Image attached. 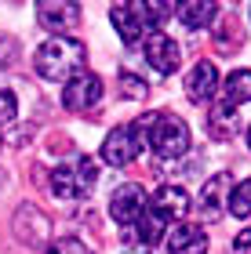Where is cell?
<instances>
[{"label":"cell","mask_w":251,"mask_h":254,"mask_svg":"<svg viewBox=\"0 0 251 254\" xmlns=\"http://www.w3.org/2000/svg\"><path fill=\"white\" fill-rule=\"evenodd\" d=\"M142 149H146V145L135 138L131 124H128V127H117V131L106 134V142H102V160H106L109 167H128L131 160L142 153Z\"/></svg>","instance_id":"6"},{"label":"cell","mask_w":251,"mask_h":254,"mask_svg":"<svg viewBox=\"0 0 251 254\" xmlns=\"http://www.w3.org/2000/svg\"><path fill=\"white\" fill-rule=\"evenodd\" d=\"M150 149L161 160H178L189 153V127L186 120L167 117V113H157V120L150 127Z\"/></svg>","instance_id":"3"},{"label":"cell","mask_w":251,"mask_h":254,"mask_svg":"<svg viewBox=\"0 0 251 254\" xmlns=\"http://www.w3.org/2000/svg\"><path fill=\"white\" fill-rule=\"evenodd\" d=\"M146 91H150V87H146V80H139L135 73H124L120 76V95L124 98H146Z\"/></svg>","instance_id":"21"},{"label":"cell","mask_w":251,"mask_h":254,"mask_svg":"<svg viewBox=\"0 0 251 254\" xmlns=\"http://www.w3.org/2000/svg\"><path fill=\"white\" fill-rule=\"evenodd\" d=\"M37 22L44 29H51L55 37H62L66 29H73L81 22V4H73V0H44V4H37Z\"/></svg>","instance_id":"8"},{"label":"cell","mask_w":251,"mask_h":254,"mask_svg":"<svg viewBox=\"0 0 251 254\" xmlns=\"http://www.w3.org/2000/svg\"><path fill=\"white\" fill-rule=\"evenodd\" d=\"M230 192H233V182H230L226 171H219L215 178H208L204 189H200V214L208 218V222L222 218V211H230Z\"/></svg>","instance_id":"10"},{"label":"cell","mask_w":251,"mask_h":254,"mask_svg":"<svg viewBox=\"0 0 251 254\" xmlns=\"http://www.w3.org/2000/svg\"><path fill=\"white\" fill-rule=\"evenodd\" d=\"M15 233L18 240H26V244H40V240H48V218H44L37 207H22L18 218H15Z\"/></svg>","instance_id":"14"},{"label":"cell","mask_w":251,"mask_h":254,"mask_svg":"<svg viewBox=\"0 0 251 254\" xmlns=\"http://www.w3.org/2000/svg\"><path fill=\"white\" fill-rule=\"evenodd\" d=\"M102 91H106V87H102V80L84 69V73H77L70 84L62 87V106L73 109V113H84V109H91L102 98Z\"/></svg>","instance_id":"5"},{"label":"cell","mask_w":251,"mask_h":254,"mask_svg":"<svg viewBox=\"0 0 251 254\" xmlns=\"http://www.w3.org/2000/svg\"><path fill=\"white\" fill-rule=\"evenodd\" d=\"M215 44H219V51H222V55H233V48H241V44H244L237 18H222V22H215Z\"/></svg>","instance_id":"19"},{"label":"cell","mask_w":251,"mask_h":254,"mask_svg":"<svg viewBox=\"0 0 251 254\" xmlns=\"http://www.w3.org/2000/svg\"><path fill=\"white\" fill-rule=\"evenodd\" d=\"M208 131H211V138H233L241 131V113L233 106H226V102L211 106L208 109Z\"/></svg>","instance_id":"15"},{"label":"cell","mask_w":251,"mask_h":254,"mask_svg":"<svg viewBox=\"0 0 251 254\" xmlns=\"http://www.w3.org/2000/svg\"><path fill=\"white\" fill-rule=\"evenodd\" d=\"M167 251L171 254H208V233L200 225L182 222L175 225V233L167 236Z\"/></svg>","instance_id":"12"},{"label":"cell","mask_w":251,"mask_h":254,"mask_svg":"<svg viewBox=\"0 0 251 254\" xmlns=\"http://www.w3.org/2000/svg\"><path fill=\"white\" fill-rule=\"evenodd\" d=\"M230 254H251V229H241V233H237Z\"/></svg>","instance_id":"24"},{"label":"cell","mask_w":251,"mask_h":254,"mask_svg":"<svg viewBox=\"0 0 251 254\" xmlns=\"http://www.w3.org/2000/svg\"><path fill=\"white\" fill-rule=\"evenodd\" d=\"M215 87H219V69L200 59L189 69V76H186V98L189 102H208L215 95Z\"/></svg>","instance_id":"11"},{"label":"cell","mask_w":251,"mask_h":254,"mask_svg":"<svg viewBox=\"0 0 251 254\" xmlns=\"http://www.w3.org/2000/svg\"><path fill=\"white\" fill-rule=\"evenodd\" d=\"M146 211V189L128 182V186L113 189V200H109V214L117 225H135L139 222V214Z\"/></svg>","instance_id":"7"},{"label":"cell","mask_w":251,"mask_h":254,"mask_svg":"<svg viewBox=\"0 0 251 254\" xmlns=\"http://www.w3.org/2000/svg\"><path fill=\"white\" fill-rule=\"evenodd\" d=\"M109 18H113V26H117L124 44H139L146 37V29L157 26L150 4H113L109 7Z\"/></svg>","instance_id":"4"},{"label":"cell","mask_w":251,"mask_h":254,"mask_svg":"<svg viewBox=\"0 0 251 254\" xmlns=\"http://www.w3.org/2000/svg\"><path fill=\"white\" fill-rule=\"evenodd\" d=\"M230 214L233 218H248L251 214V178L241 182V186L230 192Z\"/></svg>","instance_id":"20"},{"label":"cell","mask_w":251,"mask_h":254,"mask_svg":"<svg viewBox=\"0 0 251 254\" xmlns=\"http://www.w3.org/2000/svg\"><path fill=\"white\" fill-rule=\"evenodd\" d=\"M44 254H91V251L81 244V240H59V244H51Z\"/></svg>","instance_id":"23"},{"label":"cell","mask_w":251,"mask_h":254,"mask_svg":"<svg viewBox=\"0 0 251 254\" xmlns=\"http://www.w3.org/2000/svg\"><path fill=\"white\" fill-rule=\"evenodd\" d=\"M251 102V69H233L226 76V106H244Z\"/></svg>","instance_id":"18"},{"label":"cell","mask_w":251,"mask_h":254,"mask_svg":"<svg viewBox=\"0 0 251 254\" xmlns=\"http://www.w3.org/2000/svg\"><path fill=\"white\" fill-rule=\"evenodd\" d=\"M15 113H18V102H15V95H11V91H0V127L15 120Z\"/></svg>","instance_id":"22"},{"label":"cell","mask_w":251,"mask_h":254,"mask_svg":"<svg viewBox=\"0 0 251 254\" xmlns=\"http://www.w3.org/2000/svg\"><path fill=\"white\" fill-rule=\"evenodd\" d=\"M84 62H87V48L81 40H73V37H51V40H44L37 48V59H33L37 73L44 80H51V84H59V80L70 84L77 73H84Z\"/></svg>","instance_id":"1"},{"label":"cell","mask_w":251,"mask_h":254,"mask_svg":"<svg viewBox=\"0 0 251 254\" xmlns=\"http://www.w3.org/2000/svg\"><path fill=\"white\" fill-rule=\"evenodd\" d=\"M219 15V4H204V0H193V4H178V18H182V26H189V29H200V26H211V18Z\"/></svg>","instance_id":"17"},{"label":"cell","mask_w":251,"mask_h":254,"mask_svg":"<svg viewBox=\"0 0 251 254\" xmlns=\"http://www.w3.org/2000/svg\"><path fill=\"white\" fill-rule=\"evenodd\" d=\"M150 207H153L161 218L175 222V218H182V214L189 211V196H186V189H178V186H161Z\"/></svg>","instance_id":"13"},{"label":"cell","mask_w":251,"mask_h":254,"mask_svg":"<svg viewBox=\"0 0 251 254\" xmlns=\"http://www.w3.org/2000/svg\"><path fill=\"white\" fill-rule=\"evenodd\" d=\"M164 233H167V218H161L153 207H146V211L139 214V222H135V236H139L142 244H146V251H150Z\"/></svg>","instance_id":"16"},{"label":"cell","mask_w":251,"mask_h":254,"mask_svg":"<svg viewBox=\"0 0 251 254\" xmlns=\"http://www.w3.org/2000/svg\"><path fill=\"white\" fill-rule=\"evenodd\" d=\"M142 55H146V62H150L157 73H175L178 69V59H182V51H178V44L167 37V33H150V37H146V48H142Z\"/></svg>","instance_id":"9"},{"label":"cell","mask_w":251,"mask_h":254,"mask_svg":"<svg viewBox=\"0 0 251 254\" xmlns=\"http://www.w3.org/2000/svg\"><path fill=\"white\" fill-rule=\"evenodd\" d=\"M248 149H251V127H248Z\"/></svg>","instance_id":"25"},{"label":"cell","mask_w":251,"mask_h":254,"mask_svg":"<svg viewBox=\"0 0 251 254\" xmlns=\"http://www.w3.org/2000/svg\"><path fill=\"white\" fill-rule=\"evenodd\" d=\"M98 182V164L95 156H77L73 164H59L51 171V192L66 196V200H77V196H87Z\"/></svg>","instance_id":"2"}]
</instances>
